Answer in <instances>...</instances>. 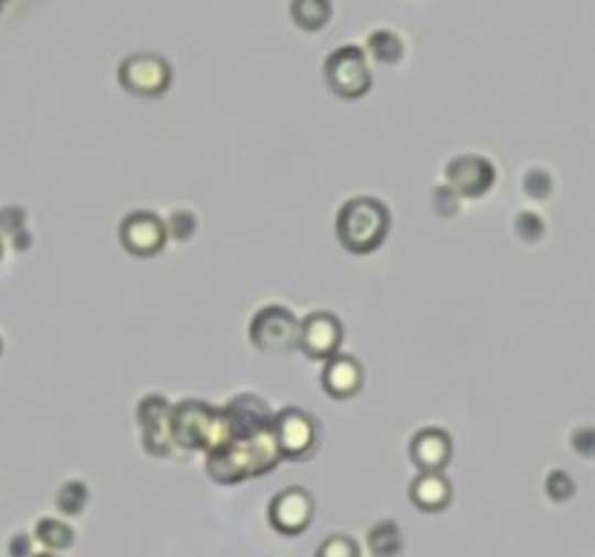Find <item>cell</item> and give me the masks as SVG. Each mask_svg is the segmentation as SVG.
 Instances as JSON below:
<instances>
[{"label":"cell","instance_id":"1","mask_svg":"<svg viewBox=\"0 0 595 557\" xmlns=\"http://www.w3.org/2000/svg\"><path fill=\"white\" fill-rule=\"evenodd\" d=\"M279 459L282 453L274 433H258V436L233 438V442L207 453V474L218 484H233L274 470Z\"/></svg>","mask_w":595,"mask_h":557},{"label":"cell","instance_id":"2","mask_svg":"<svg viewBox=\"0 0 595 557\" xmlns=\"http://www.w3.org/2000/svg\"><path fill=\"white\" fill-rule=\"evenodd\" d=\"M172 442L184 450H207L233 442V430L224 410L201 401H180L172 406Z\"/></svg>","mask_w":595,"mask_h":557},{"label":"cell","instance_id":"3","mask_svg":"<svg viewBox=\"0 0 595 557\" xmlns=\"http://www.w3.org/2000/svg\"><path fill=\"white\" fill-rule=\"evenodd\" d=\"M389 233V210L378 198H352L338 212V238L354 256L378 250Z\"/></svg>","mask_w":595,"mask_h":557},{"label":"cell","instance_id":"4","mask_svg":"<svg viewBox=\"0 0 595 557\" xmlns=\"http://www.w3.org/2000/svg\"><path fill=\"white\" fill-rule=\"evenodd\" d=\"M299 328H302V323H299L294 311L282 305H267L250 320V343L258 352L285 355V352L299 348Z\"/></svg>","mask_w":595,"mask_h":557},{"label":"cell","instance_id":"5","mask_svg":"<svg viewBox=\"0 0 595 557\" xmlns=\"http://www.w3.org/2000/svg\"><path fill=\"white\" fill-rule=\"evenodd\" d=\"M326 81L329 88L338 93L340 99H361L363 93H370L372 74L366 65V53L361 47H340L326 58Z\"/></svg>","mask_w":595,"mask_h":557},{"label":"cell","instance_id":"6","mask_svg":"<svg viewBox=\"0 0 595 557\" xmlns=\"http://www.w3.org/2000/svg\"><path fill=\"white\" fill-rule=\"evenodd\" d=\"M267 523L285 537H297L315 523V497L306 488H285L267 502Z\"/></svg>","mask_w":595,"mask_h":557},{"label":"cell","instance_id":"7","mask_svg":"<svg viewBox=\"0 0 595 557\" xmlns=\"http://www.w3.org/2000/svg\"><path fill=\"white\" fill-rule=\"evenodd\" d=\"M120 85L134 97H163L172 85V67L166 58L137 53L120 65Z\"/></svg>","mask_w":595,"mask_h":557},{"label":"cell","instance_id":"8","mask_svg":"<svg viewBox=\"0 0 595 557\" xmlns=\"http://www.w3.org/2000/svg\"><path fill=\"white\" fill-rule=\"evenodd\" d=\"M274 438L279 445V453L285 459H306L317 447V421L308 412L288 406V410L276 412L274 419Z\"/></svg>","mask_w":595,"mask_h":557},{"label":"cell","instance_id":"9","mask_svg":"<svg viewBox=\"0 0 595 557\" xmlns=\"http://www.w3.org/2000/svg\"><path fill=\"white\" fill-rule=\"evenodd\" d=\"M120 242L131 256L148 259V256H157L163 244L169 242V230H166V221L154 212H131L120 224Z\"/></svg>","mask_w":595,"mask_h":557},{"label":"cell","instance_id":"10","mask_svg":"<svg viewBox=\"0 0 595 557\" xmlns=\"http://www.w3.org/2000/svg\"><path fill=\"white\" fill-rule=\"evenodd\" d=\"M340 346H343V323H340L338 314L331 311H315L302 320V328H299V348L306 352L311 360H326L329 364L331 357L340 355Z\"/></svg>","mask_w":595,"mask_h":557},{"label":"cell","instance_id":"11","mask_svg":"<svg viewBox=\"0 0 595 557\" xmlns=\"http://www.w3.org/2000/svg\"><path fill=\"white\" fill-rule=\"evenodd\" d=\"M137 421L143 430V447L152 456H169L172 442V404L163 396H145L137 406Z\"/></svg>","mask_w":595,"mask_h":557},{"label":"cell","instance_id":"12","mask_svg":"<svg viewBox=\"0 0 595 557\" xmlns=\"http://www.w3.org/2000/svg\"><path fill=\"white\" fill-rule=\"evenodd\" d=\"M494 180H497V171H494L491 160H485L480 154L453 157L444 169V183L451 186L459 198H483L485 192H491Z\"/></svg>","mask_w":595,"mask_h":557},{"label":"cell","instance_id":"13","mask_svg":"<svg viewBox=\"0 0 595 557\" xmlns=\"http://www.w3.org/2000/svg\"><path fill=\"white\" fill-rule=\"evenodd\" d=\"M224 415L230 421L233 438L258 436V433H271L274 430V412L267 406L265 398L258 396H235L224 406Z\"/></svg>","mask_w":595,"mask_h":557},{"label":"cell","instance_id":"14","mask_svg":"<svg viewBox=\"0 0 595 557\" xmlns=\"http://www.w3.org/2000/svg\"><path fill=\"white\" fill-rule=\"evenodd\" d=\"M410 502L425 514H439L453 502V484L442 470H419L410 482Z\"/></svg>","mask_w":595,"mask_h":557},{"label":"cell","instance_id":"15","mask_svg":"<svg viewBox=\"0 0 595 557\" xmlns=\"http://www.w3.org/2000/svg\"><path fill=\"white\" fill-rule=\"evenodd\" d=\"M453 456L451 436L439 427L419 430L410 442V459L419 470H444Z\"/></svg>","mask_w":595,"mask_h":557},{"label":"cell","instance_id":"16","mask_svg":"<svg viewBox=\"0 0 595 557\" xmlns=\"http://www.w3.org/2000/svg\"><path fill=\"white\" fill-rule=\"evenodd\" d=\"M320 383H322V389H326V392H329L331 398H338V401L354 398L363 387L361 360H357V357H352V355L331 357L329 364H326V369H322Z\"/></svg>","mask_w":595,"mask_h":557},{"label":"cell","instance_id":"17","mask_svg":"<svg viewBox=\"0 0 595 557\" xmlns=\"http://www.w3.org/2000/svg\"><path fill=\"white\" fill-rule=\"evenodd\" d=\"M366 546H370L372 557H398L404 552L401 525L395 520H378L366 532Z\"/></svg>","mask_w":595,"mask_h":557},{"label":"cell","instance_id":"18","mask_svg":"<svg viewBox=\"0 0 595 557\" xmlns=\"http://www.w3.org/2000/svg\"><path fill=\"white\" fill-rule=\"evenodd\" d=\"M290 18L302 30H322L331 18V0H294L290 3Z\"/></svg>","mask_w":595,"mask_h":557},{"label":"cell","instance_id":"19","mask_svg":"<svg viewBox=\"0 0 595 557\" xmlns=\"http://www.w3.org/2000/svg\"><path fill=\"white\" fill-rule=\"evenodd\" d=\"M366 47H370V56H375L381 65H393L398 62L404 53L401 38L389 30H378V33H372L370 41H366Z\"/></svg>","mask_w":595,"mask_h":557},{"label":"cell","instance_id":"20","mask_svg":"<svg viewBox=\"0 0 595 557\" xmlns=\"http://www.w3.org/2000/svg\"><path fill=\"white\" fill-rule=\"evenodd\" d=\"M35 532H38V541L53 552L67 549L73 543V528L67 523H62V520H41Z\"/></svg>","mask_w":595,"mask_h":557},{"label":"cell","instance_id":"21","mask_svg":"<svg viewBox=\"0 0 595 557\" xmlns=\"http://www.w3.org/2000/svg\"><path fill=\"white\" fill-rule=\"evenodd\" d=\"M315 557H361V546L349 534H331L317 546Z\"/></svg>","mask_w":595,"mask_h":557},{"label":"cell","instance_id":"22","mask_svg":"<svg viewBox=\"0 0 595 557\" xmlns=\"http://www.w3.org/2000/svg\"><path fill=\"white\" fill-rule=\"evenodd\" d=\"M524 192L529 194V198H535V201H547V198H552V192H555V180H552L549 171L531 169L526 171Z\"/></svg>","mask_w":595,"mask_h":557},{"label":"cell","instance_id":"23","mask_svg":"<svg viewBox=\"0 0 595 557\" xmlns=\"http://www.w3.org/2000/svg\"><path fill=\"white\" fill-rule=\"evenodd\" d=\"M575 479L566 474V470H549L547 477V497L552 502H570L575 497Z\"/></svg>","mask_w":595,"mask_h":557},{"label":"cell","instance_id":"24","mask_svg":"<svg viewBox=\"0 0 595 557\" xmlns=\"http://www.w3.org/2000/svg\"><path fill=\"white\" fill-rule=\"evenodd\" d=\"M85 505H88V488L81 482H67L58 493V509L65 514H81Z\"/></svg>","mask_w":595,"mask_h":557},{"label":"cell","instance_id":"25","mask_svg":"<svg viewBox=\"0 0 595 557\" xmlns=\"http://www.w3.org/2000/svg\"><path fill=\"white\" fill-rule=\"evenodd\" d=\"M166 230H169V238H175V242H189L195 230H198V219L189 210H177L166 219Z\"/></svg>","mask_w":595,"mask_h":557},{"label":"cell","instance_id":"26","mask_svg":"<svg viewBox=\"0 0 595 557\" xmlns=\"http://www.w3.org/2000/svg\"><path fill=\"white\" fill-rule=\"evenodd\" d=\"M515 233L520 235L524 242H540L543 233H547V224H543L538 212H520L515 219Z\"/></svg>","mask_w":595,"mask_h":557},{"label":"cell","instance_id":"27","mask_svg":"<svg viewBox=\"0 0 595 557\" xmlns=\"http://www.w3.org/2000/svg\"><path fill=\"white\" fill-rule=\"evenodd\" d=\"M433 207H436V212H439V215L451 219V215H456V210H459V194L453 192V189L448 183L439 186V189L433 192Z\"/></svg>","mask_w":595,"mask_h":557},{"label":"cell","instance_id":"28","mask_svg":"<svg viewBox=\"0 0 595 557\" xmlns=\"http://www.w3.org/2000/svg\"><path fill=\"white\" fill-rule=\"evenodd\" d=\"M572 450L584 456V459H595V427H579L570 438Z\"/></svg>","mask_w":595,"mask_h":557},{"label":"cell","instance_id":"29","mask_svg":"<svg viewBox=\"0 0 595 557\" xmlns=\"http://www.w3.org/2000/svg\"><path fill=\"white\" fill-rule=\"evenodd\" d=\"M35 557H58V555H49V552H47V555H35Z\"/></svg>","mask_w":595,"mask_h":557},{"label":"cell","instance_id":"30","mask_svg":"<svg viewBox=\"0 0 595 557\" xmlns=\"http://www.w3.org/2000/svg\"><path fill=\"white\" fill-rule=\"evenodd\" d=\"M3 3H7V0H0V9H3Z\"/></svg>","mask_w":595,"mask_h":557}]
</instances>
